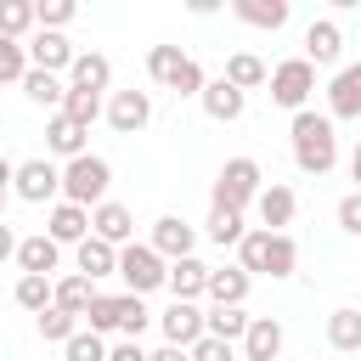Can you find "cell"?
Instances as JSON below:
<instances>
[{
	"label": "cell",
	"mask_w": 361,
	"mask_h": 361,
	"mask_svg": "<svg viewBox=\"0 0 361 361\" xmlns=\"http://www.w3.org/2000/svg\"><path fill=\"white\" fill-rule=\"evenodd\" d=\"M288 135H293V164L305 169V175H327L333 164H338V135H333V118L327 113H293V124H288Z\"/></svg>",
	"instance_id": "cell-1"
},
{
	"label": "cell",
	"mask_w": 361,
	"mask_h": 361,
	"mask_svg": "<svg viewBox=\"0 0 361 361\" xmlns=\"http://www.w3.org/2000/svg\"><path fill=\"white\" fill-rule=\"evenodd\" d=\"M237 265L248 276H293L299 271V243L288 231H248L237 243Z\"/></svg>",
	"instance_id": "cell-2"
},
{
	"label": "cell",
	"mask_w": 361,
	"mask_h": 361,
	"mask_svg": "<svg viewBox=\"0 0 361 361\" xmlns=\"http://www.w3.org/2000/svg\"><path fill=\"white\" fill-rule=\"evenodd\" d=\"M107 186H113V164H107V158L79 152V158L62 164V203L96 209V203H107Z\"/></svg>",
	"instance_id": "cell-3"
},
{
	"label": "cell",
	"mask_w": 361,
	"mask_h": 361,
	"mask_svg": "<svg viewBox=\"0 0 361 361\" xmlns=\"http://www.w3.org/2000/svg\"><path fill=\"white\" fill-rule=\"evenodd\" d=\"M259 186H265V175H259L254 158H226L220 175H214V209H237L243 214L259 197Z\"/></svg>",
	"instance_id": "cell-4"
},
{
	"label": "cell",
	"mask_w": 361,
	"mask_h": 361,
	"mask_svg": "<svg viewBox=\"0 0 361 361\" xmlns=\"http://www.w3.org/2000/svg\"><path fill=\"white\" fill-rule=\"evenodd\" d=\"M271 102L276 107H288V113H305V102H310V90H316V68L305 62V56H288V62H276L271 68Z\"/></svg>",
	"instance_id": "cell-5"
},
{
	"label": "cell",
	"mask_w": 361,
	"mask_h": 361,
	"mask_svg": "<svg viewBox=\"0 0 361 361\" xmlns=\"http://www.w3.org/2000/svg\"><path fill=\"white\" fill-rule=\"evenodd\" d=\"M118 276H124V288L141 299V293H152V288H164V276H169V265L147 248V243H130V248H118Z\"/></svg>",
	"instance_id": "cell-6"
},
{
	"label": "cell",
	"mask_w": 361,
	"mask_h": 361,
	"mask_svg": "<svg viewBox=\"0 0 361 361\" xmlns=\"http://www.w3.org/2000/svg\"><path fill=\"white\" fill-rule=\"evenodd\" d=\"M11 192H17L23 203H51V197L62 192V169H56L51 158H23L17 175H11Z\"/></svg>",
	"instance_id": "cell-7"
},
{
	"label": "cell",
	"mask_w": 361,
	"mask_h": 361,
	"mask_svg": "<svg viewBox=\"0 0 361 361\" xmlns=\"http://www.w3.org/2000/svg\"><path fill=\"white\" fill-rule=\"evenodd\" d=\"M192 243H197V231H192L180 214H158V220H152V237H147V248H152L164 265H169V259H186V254H192Z\"/></svg>",
	"instance_id": "cell-8"
},
{
	"label": "cell",
	"mask_w": 361,
	"mask_h": 361,
	"mask_svg": "<svg viewBox=\"0 0 361 361\" xmlns=\"http://www.w3.org/2000/svg\"><path fill=\"white\" fill-rule=\"evenodd\" d=\"M90 237H102L107 248H130V237H135V214L124 209V203H96L90 209Z\"/></svg>",
	"instance_id": "cell-9"
},
{
	"label": "cell",
	"mask_w": 361,
	"mask_h": 361,
	"mask_svg": "<svg viewBox=\"0 0 361 361\" xmlns=\"http://www.w3.org/2000/svg\"><path fill=\"white\" fill-rule=\"evenodd\" d=\"M147 118H152V96H147V90H113V102H107V124H113L118 135L147 130Z\"/></svg>",
	"instance_id": "cell-10"
},
{
	"label": "cell",
	"mask_w": 361,
	"mask_h": 361,
	"mask_svg": "<svg viewBox=\"0 0 361 361\" xmlns=\"http://www.w3.org/2000/svg\"><path fill=\"white\" fill-rule=\"evenodd\" d=\"M158 327H164V344L192 350V344L203 338V310H197V305H186V299H175V305L158 316Z\"/></svg>",
	"instance_id": "cell-11"
},
{
	"label": "cell",
	"mask_w": 361,
	"mask_h": 361,
	"mask_svg": "<svg viewBox=\"0 0 361 361\" xmlns=\"http://www.w3.org/2000/svg\"><path fill=\"white\" fill-rule=\"evenodd\" d=\"M107 85H113V62H107L102 51H73V62H68V90L102 96Z\"/></svg>",
	"instance_id": "cell-12"
},
{
	"label": "cell",
	"mask_w": 361,
	"mask_h": 361,
	"mask_svg": "<svg viewBox=\"0 0 361 361\" xmlns=\"http://www.w3.org/2000/svg\"><path fill=\"white\" fill-rule=\"evenodd\" d=\"M293 209H299V197H293V186H282V180H271V186H259V197H254V214H259V231H282V226L293 220Z\"/></svg>",
	"instance_id": "cell-13"
},
{
	"label": "cell",
	"mask_w": 361,
	"mask_h": 361,
	"mask_svg": "<svg viewBox=\"0 0 361 361\" xmlns=\"http://www.w3.org/2000/svg\"><path fill=\"white\" fill-rule=\"evenodd\" d=\"M327 118H361V62L338 68L327 85Z\"/></svg>",
	"instance_id": "cell-14"
},
{
	"label": "cell",
	"mask_w": 361,
	"mask_h": 361,
	"mask_svg": "<svg viewBox=\"0 0 361 361\" xmlns=\"http://www.w3.org/2000/svg\"><path fill=\"white\" fill-rule=\"evenodd\" d=\"M276 355H282V322L276 316H248L243 361H276Z\"/></svg>",
	"instance_id": "cell-15"
},
{
	"label": "cell",
	"mask_w": 361,
	"mask_h": 361,
	"mask_svg": "<svg viewBox=\"0 0 361 361\" xmlns=\"http://www.w3.org/2000/svg\"><path fill=\"white\" fill-rule=\"evenodd\" d=\"M23 51H28V68H39V73H62V68L73 62V45H68L62 34H45V28H34V39H28Z\"/></svg>",
	"instance_id": "cell-16"
},
{
	"label": "cell",
	"mask_w": 361,
	"mask_h": 361,
	"mask_svg": "<svg viewBox=\"0 0 361 361\" xmlns=\"http://www.w3.org/2000/svg\"><path fill=\"white\" fill-rule=\"evenodd\" d=\"M197 102H203V113H209L214 124H237V118H243V107H248V96H243V90H231L226 79H209V85L197 90Z\"/></svg>",
	"instance_id": "cell-17"
},
{
	"label": "cell",
	"mask_w": 361,
	"mask_h": 361,
	"mask_svg": "<svg viewBox=\"0 0 361 361\" xmlns=\"http://www.w3.org/2000/svg\"><path fill=\"white\" fill-rule=\"evenodd\" d=\"M45 237H51L56 248H62V243H73V248H79V243L90 237V209H79V203H56V209H51V220H45Z\"/></svg>",
	"instance_id": "cell-18"
},
{
	"label": "cell",
	"mask_w": 361,
	"mask_h": 361,
	"mask_svg": "<svg viewBox=\"0 0 361 361\" xmlns=\"http://www.w3.org/2000/svg\"><path fill=\"white\" fill-rule=\"evenodd\" d=\"M164 288H169L175 299L197 305V293L209 288V265H203L197 254H186V259H169V276H164Z\"/></svg>",
	"instance_id": "cell-19"
},
{
	"label": "cell",
	"mask_w": 361,
	"mask_h": 361,
	"mask_svg": "<svg viewBox=\"0 0 361 361\" xmlns=\"http://www.w3.org/2000/svg\"><path fill=\"white\" fill-rule=\"evenodd\" d=\"M56 259H62V248H56L45 231L17 237V265H23V276H51V271H56Z\"/></svg>",
	"instance_id": "cell-20"
},
{
	"label": "cell",
	"mask_w": 361,
	"mask_h": 361,
	"mask_svg": "<svg viewBox=\"0 0 361 361\" xmlns=\"http://www.w3.org/2000/svg\"><path fill=\"white\" fill-rule=\"evenodd\" d=\"M96 299H102V293H96V282H90V276H79V271H73V276H62V282H51V305H56V310H68V316H79V322H85V310H90Z\"/></svg>",
	"instance_id": "cell-21"
},
{
	"label": "cell",
	"mask_w": 361,
	"mask_h": 361,
	"mask_svg": "<svg viewBox=\"0 0 361 361\" xmlns=\"http://www.w3.org/2000/svg\"><path fill=\"white\" fill-rule=\"evenodd\" d=\"M338 51H344V34H338V23H310L305 28V62L310 68H327V62H338Z\"/></svg>",
	"instance_id": "cell-22"
},
{
	"label": "cell",
	"mask_w": 361,
	"mask_h": 361,
	"mask_svg": "<svg viewBox=\"0 0 361 361\" xmlns=\"http://www.w3.org/2000/svg\"><path fill=\"white\" fill-rule=\"evenodd\" d=\"M220 79H226L231 90H243V96H248V90H259V85L271 79V68H265V62H259L254 51H231V56H226V73H220Z\"/></svg>",
	"instance_id": "cell-23"
},
{
	"label": "cell",
	"mask_w": 361,
	"mask_h": 361,
	"mask_svg": "<svg viewBox=\"0 0 361 361\" xmlns=\"http://www.w3.org/2000/svg\"><path fill=\"white\" fill-rule=\"evenodd\" d=\"M248 288H254V276H248L243 265H226V271H214V265H209V288H203V293H209L214 305H243V299H248Z\"/></svg>",
	"instance_id": "cell-24"
},
{
	"label": "cell",
	"mask_w": 361,
	"mask_h": 361,
	"mask_svg": "<svg viewBox=\"0 0 361 361\" xmlns=\"http://www.w3.org/2000/svg\"><path fill=\"white\" fill-rule=\"evenodd\" d=\"M85 135H90V130H79L68 113H51V118H45V147H51L56 158H79V152H85Z\"/></svg>",
	"instance_id": "cell-25"
},
{
	"label": "cell",
	"mask_w": 361,
	"mask_h": 361,
	"mask_svg": "<svg viewBox=\"0 0 361 361\" xmlns=\"http://www.w3.org/2000/svg\"><path fill=\"white\" fill-rule=\"evenodd\" d=\"M73 259H79V276H90V282H96V276H113V271H118V248H107L102 237H85V243L73 248Z\"/></svg>",
	"instance_id": "cell-26"
},
{
	"label": "cell",
	"mask_w": 361,
	"mask_h": 361,
	"mask_svg": "<svg viewBox=\"0 0 361 361\" xmlns=\"http://www.w3.org/2000/svg\"><path fill=\"white\" fill-rule=\"evenodd\" d=\"M231 11H237L248 28H271V34L288 23V0H231Z\"/></svg>",
	"instance_id": "cell-27"
},
{
	"label": "cell",
	"mask_w": 361,
	"mask_h": 361,
	"mask_svg": "<svg viewBox=\"0 0 361 361\" xmlns=\"http://www.w3.org/2000/svg\"><path fill=\"white\" fill-rule=\"evenodd\" d=\"M203 333H209V338H220V344H237V338L248 333V316H243V305H214V310L203 316Z\"/></svg>",
	"instance_id": "cell-28"
},
{
	"label": "cell",
	"mask_w": 361,
	"mask_h": 361,
	"mask_svg": "<svg viewBox=\"0 0 361 361\" xmlns=\"http://www.w3.org/2000/svg\"><path fill=\"white\" fill-rule=\"evenodd\" d=\"M23 90H28V102H34V107H51V113H56V107H62V96H68V85H62L56 73H39V68H28V73H23Z\"/></svg>",
	"instance_id": "cell-29"
},
{
	"label": "cell",
	"mask_w": 361,
	"mask_h": 361,
	"mask_svg": "<svg viewBox=\"0 0 361 361\" xmlns=\"http://www.w3.org/2000/svg\"><path fill=\"white\" fill-rule=\"evenodd\" d=\"M327 344L333 350H361V310L355 305H344V310L327 316Z\"/></svg>",
	"instance_id": "cell-30"
},
{
	"label": "cell",
	"mask_w": 361,
	"mask_h": 361,
	"mask_svg": "<svg viewBox=\"0 0 361 361\" xmlns=\"http://www.w3.org/2000/svg\"><path fill=\"white\" fill-rule=\"evenodd\" d=\"M180 68H186V51H180V45H152V51H147V73H152L164 90L175 85V73H180Z\"/></svg>",
	"instance_id": "cell-31"
},
{
	"label": "cell",
	"mask_w": 361,
	"mask_h": 361,
	"mask_svg": "<svg viewBox=\"0 0 361 361\" xmlns=\"http://www.w3.org/2000/svg\"><path fill=\"white\" fill-rule=\"evenodd\" d=\"M243 237H248V226H243V214H237V209H214V214H209V243L237 248Z\"/></svg>",
	"instance_id": "cell-32"
},
{
	"label": "cell",
	"mask_w": 361,
	"mask_h": 361,
	"mask_svg": "<svg viewBox=\"0 0 361 361\" xmlns=\"http://www.w3.org/2000/svg\"><path fill=\"white\" fill-rule=\"evenodd\" d=\"M34 28V0H0V39H23Z\"/></svg>",
	"instance_id": "cell-33"
},
{
	"label": "cell",
	"mask_w": 361,
	"mask_h": 361,
	"mask_svg": "<svg viewBox=\"0 0 361 361\" xmlns=\"http://www.w3.org/2000/svg\"><path fill=\"white\" fill-rule=\"evenodd\" d=\"M56 113H68V118H73V124H79V130H90V124H96V118H102V96H90V90H68V96H62V107H56Z\"/></svg>",
	"instance_id": "cell-34"
},
{
	"label": "cell",
	"mask_w": 361,
	"mask_h": 361,
	"mask_svg": "<svg viewBox=\"0 0 361 361\" xmlns=\"http://www.w3.org/2000/svg\"><path fill=\"white\" fill-rule=\"evenodd\" d=\"M73 333H79V316H68V310H56V305L39 310V338H45V344H68Z\"/></svg>",
	"instance_id": "cell-35"
},
{
	"label": "cell",
	"mask_w": 361,
	"mask_h": 361,
	"mask_svg": "<svg viewBox=\"0 0 361 361\" xmlns=\"http://www.w3.org/2000/svg\"><path fill=\"white\" fill-rule=\"evenodd\" d=\"M73 11H79L73 0H39V6H34V28H45V34H62V28L73 23Z\"/></svg>",
	"instance_id": "cell-36"
},
{
	"label": "cell",
	"mask_w": 361,
	"mask_h": 361,
	"mask_svg": "<svg viewBox=\"0 0 361 361\" xmlns=\"http://www.w3.org/2000/svg\"><path fill=\"white\" fill-rule=\"evenodd\" d=\"M62 355H68V361H107V344H102V333L79 327V333L62 344Z\"/></svg>",
	"instance_id": "cell-37"
},
{
	"label": "cell",
	"mask_w": 361,
	"mask_h": 361,
	"mask_svg": "<svg viewBox=\"0 0 361 361\" xmlns=\"http://www.w3.org/2000/svg\"><path fill=\"white\" fill-rule=\"evenodd\" d=\"M23 73H28L23 39H0V85H23Z\"/></svg>",
	"instance_id": "cell-38"
},
{
	"label": "cell",
	"mask_w": 361,
	"mask_h": 361,
	"mask_svg": "<svg viewBox=\"0 0 361 361\" xmlns=\"http://www.w3.org/2000/svg\"><path fill=\"white\" fill-rule=\"evenodd\" d=\"M17 305L39 316V310L51 305V276H17Z\"/></svg>",
	"instance_id": "cell-39"
},
{
	"label": "cell",
	"mask_w": 361,
	"mask_h": 361,
	"mask_svg": "<svg viewBox=\"0 0 361 361\" xmlns=\"http://www.w3.org/2000/svg\"><path fill=\"white\" fill-rule=\"evenodd\" d=\"M186 355H192V361H237V350H231V344H220V338H209V333H203Z\"/></svg>",
	"instance_id": "cell-40"
},
{
	"label": "cell",
	"mask_w": 361,
	"mask_h": 361,
	"mask_svg": "<svg viewBox=\"0 0 361 361\" xmlns=\"http://www.w3.org/2000/svg\"><path fill=\"white\" fill-rule=\"evenodd\" d=\"M203 85H209V79H203V68H197V62H192V56H186V68H180V73H175V85H169V90H175V96H197V90H203Z\"/></svg>",
	"instance_id": "cell-41"
},
{
	"label": "cell",
	"mask_w": 361,
	"mask_h": 361,
	"mask_svg": "<svg viewBox=\"0 0 361 361\" xmlns=\"http://www.w3.org/2000/svg\"><path fill=\"white\" fill-rule=\"evenodd\" d=\"M338 226H344L350 237H361V192H344V197H338Z\"/></svg>",
	"instance_id": "cell-42"
},
{
	"label": "cell",
	"mask_w": 361,
	"mask_h": 361,
	"mask_svg": "<svg viewBox=\"0 0 361 361\" xmlns=\"http://www.w3.org/2000/svg\"><path fill=\"white\" fill-rule=\"evenodd\" d=\"M107 361H147V350H141L135 338H118V344L107 350Z\"/></svg>",
	"instance_id": "cell-43"
},
{
	"label": "cell",
	"mask_w": 361,
	"mask_h": 361,
	"mask_svg": "<svg viewBox=\"0 0 361 361\" xmlns=\"http://www.w3.org/2000/svg\"><path fill=\"white\" fill-rule=\"evenodd\" d=\"M0 259H17V231L0 220Z\"/></svg>",
	"instance_id": "cell-44"
},
{
	"label": "cell",
	"mask_w": 361,
	"mask_h": 361,
	"mask_svg": "<svg viewBox=\"0 0 361 361\" xmlns=\"http://www.w3.org/2000/svg\"><path fill=\"white\" fill-rule=\"evenodd\" d=\"M147 361H192V355H186V350H175V344H164V350H158V355H147Z\"/></svg>",
	"instance_id": "cell-45"
},
{
	"label": "cell",
	"mask_w": 361,
	"mask_h": 361,
	"mask_svg": "<svg viewBox=\"0 0 361 361\" xmlns=\"http://www.w3.org/2000/svg\"><path fill=\"white\" fill-rule=\"evenodd\" d=\"M11 175H17V164H11V158H0V192H11Z\"/></svg>",
	"instance_id": "cell-46"
},
{
	"label": "cell",
	"mask_w": 361,
	"mask_h": 361,
	"mask_svg": "<svg viewBox=\"0 0 361 361\" xmlns=\"http://www.w3.org/2000/svg\"><path fill=\"white\" fill-rule=\"evenodd\" d=\"M350 175H355V192H361V141H355V152H350Z\"/></svg>",
	"instance_id": "cell-47"
},
{
	"label": "cell",
	"mask_w": 361,
	"mask_h": 361,
	"mask_svg": "<svg viewBox=\"0 0 361 361\" xmlns=\"http://www.w3.org/2000/svg\"><path fill=\"white\" fill-rule=\"evenodd\" d=\"M0 214H6V192H0Z\"/></svg>",
	"instance_id": "cell-48"
}]
</instances>
